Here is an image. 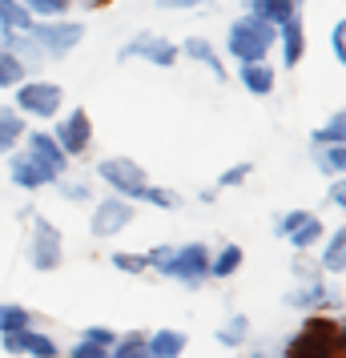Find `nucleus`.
I'll list each match as a JSON object with an SVG mask.
<instances>
[{
  "label": "nucleus",
  "instance_id": "nucleus-1",
  "mask_svg": "<svg viewBox=\"0 0 346 358\" xmlns=\"http://www.w3.org/2000/svg\"><path fill=\"white\" fill-rule=\"evenodd\" d=\"M270 52H274V29L270 24L254 20L250 13L230 20L222 57H230L233 65H254V61H270Z\"/></svg>",
  "mask_w": 346,
  "mask_h": 358
},
{
  "label": "nucleus",
  "instance_id": "nucleus-2",
  "mask_svg": "<svg viewBox=\"0 0 346 358\" xmlns=\"http://www.w3.org/2000/svg\"><path fill=\"white\" fill-rule=\"evenodd\" d=\"M13 109H17L24 121L33 117V121H41V125H49V121H57L61 117V109H65V89L57 81H49V77H24V81L13 89Z\"/></svg>",
  "mask_w": 346,
  "mask_h": 358
},
{
  "label": "nucleus",
  "instance_id": "nucleus-3",
  "mask_svg": "<svg viewBox=\"0 0 346 358\" xmlns=\"http://www.w3.org/2000/svg\"><path fill=\"white\" fill-rule=\"evenodd\" d=\"M24 33L41 45L45 61H61V57H69V52L85 41V20H69V17H61V20H33Z\"/></svg>",
  "mask_w": 346,
  "mask_h": 358
},
{
  "label": "nucleus",
  "instance_id": "nucleus-4",
  "mask_svg": "<svg viewBox=\"0 0 346 358\" xmlns=\"http://www.w3.org/2000/svg\"><path fill=\"white\" fill-rule=\"evenodd\" d=\"M97 181H105V189L125 201H141L149 185L145 165H137L133 157H101L97 162Z\"/></svg>",
  "mask_w": 346,
  "mask_h": 358
},
{
  "label": "nucleus",
  "instance_id": "nucleus-5",
  "mask_svg": "<svg viewBox=\"0 0 346 358\" xmlns=\"http://www.w3.org/2000/svg\"><path fill=\"white\" fill-rule=\"evenodd\" d=\"M29 222H33V234H29V266H33L36 274L61 270V262H65V234L52 226L49 217H41V213H33Z\"/></svg>",
  "mask_w": 346,
  "mask_h": 358
},
{
  "label": "nucleus",
  "instance_id": "nucleus-6",
  "mask_svg": "<svg viewBox=\"0 0 346 358\" xmlns=\"http://www.w3.org/2000/svg\"><path fill=\"white\" fill-rule=\"evenodd\" d=\"M161 278L182 282L185 290H201V282H210V245L206 242L173 245V258L161 266Z\"/></svg>",
  "mask_w": 346,
  "mask_h": 358
},
{
  "label": "nucleus",
  "instance_id": "nucleus-7",
  "mask_svg": "<svg viewBox=\"0 0 346 358\" xmlns=\"http://www.w3.org/2000/svg\"><path fill=\"white\" fill-rule=\"evenodd\" d=\"M117 61H121V65L145 61V65H153V69H173L178 61H182V52H178V45H173L169 36H161V33H137L117 49Z\"/></svg>",
  "mask_w": 346,
  "mask_h": 358
},
{
  "label": "nucleus",
  "instance_id": "nucleus-8",
  "mask_svg": "<svg viewBox=\"0 0 346 358\" xmlns=\"http://www.w3.org/2000/svg\"><path fill=\"white\" fill-rule=\"evenodd\" d=\"M137 217V201H125L117 194H105L101 201H93V213H89V234L97 242H109L117 234H125Z\"/></svg>",
  "mask_w": 346,
  "mask_h": 358
},
{
  "label": "nucleus",
  "instance_id": "nucleus-9",
  "mask_svg": "<svg viewBox=\"0 0 346 358\" xmlns=\"http://www.w3.org/2000/svg\"><path fill=\"white\" fill-rule=\"evenodd\" d=\"M49 133L57 137V145L65 149L69 162H73V157H85V153L93 149V117H89V109H81V105H73L65 117H57Z\"/></svg>",
  "mask_w": 346,
  "mask_h": 358
},
{
  "label": "nucleus",
  "instance_id": "nucleus-10",
  "mask_svg": "<svg viewBox=\"0 0 346 358\" xmlns=\"http://www.w3.org/2000/svg\"><path fill=\"white\" fill-rule=\"evenodd\" d=\"M20 145H24V153H29V157H33V162L45 169V173H49V181H57V178H65V173H69L65 149L57 145V137H52L45 125H41V129H24Z\"/></svg>",
  "mask_w": 346,
  "mask_h": 358
},
{
  "label": "nucleus",
  "instance_id": "nucleus-11",
  "mask_svg": "<svg viewBox=\"0 0 346 358\" xmlns=\"http://www.w3.org/2000/svg\"><path fill=\"white\" fill-rule=\"evenodd\" d=\"M0 346H4V355H13V358H61L65 355L61 342L52 338V334H45V330H36V326L0 334Z\"/></svg>",
  "mask_w": 346,
  "mask_h": 358
},
{
  "label": "nucleus",
  "instance_id": "nucleus-12",
  "mask_svg": "<svg viewBox=\"0 0 346 358\" xmlns=\"http://www.w3.org/2000/svg\"><path fill=\"white\" fill-rule=\"evenodd\" d=\"M178 52H182V61L201 65L214 81H226V57H222V49H217L214 41H206V36H185L182 45H178Z\"/></svg>",
  "mask_w": 346,
  "mask_h": 358
},
{
  "label": "nucleus",
  "instance_id": "nucleus-13",
  "mask_svg": "<svg viewBox=\"0 0 346 358\" xmlns=\"http://www.w3.org/2000/svg\"><path fill=\"white\" fill-rule=\"evenodd\" d=\"M274 49H278L282 69L302 65V57H306V29H302V17L286 20L282 29H274Z\"/></svg>",
  "mask_w": 346,
  "mask_h": 358
},
{
  "label": "nucleus",
  "instance_id": "nucleus-14",
  "mask_svg": "<svg viewBox=\"0 0 346 358\" xmlns=\"http://www.w3.org/2000/svg\"><path fill=\"white\" fill-rule=\"evenodd\" d=\"M282 306L286 310H302V314H314V310L330 306V286L322 278H310V282H298L294 290L282 294Z\"/></svg>",
  "mask_w": 346,
  "mask_h": 358
},
{
  "label": "nucleus",
  "instance_id": "nucleus-15",
  "mask_svg": "<svg viewBox=\"0 0 346 358\" xmlns=\"http://www.w3.org/2000/svg\"><path fill=\"white\" fill-rule=\"evenodd\" d=\"M8 181H13L17 189H24V194H36V189L52 185L49 173H45V169H41L24 149H13V153H8Z\"/></svg>",
  "mask_w": 346,
  "mask_h": 358
},
{
  "label": "nucleus",
  "instance_id": "nucleus-16",
  "mask_svg": "<svg viewBox=\"0 0 346 358\" xmlns=\"http://www.w3.org/2000/svg\"><path fill=\"white\" fill-rule=\"evenodd\" d=\"M238 85L250 97H270L278 89V73L270 61H254V65H238Z\"/></svg>",
  "mask_w": 346,
  "mask_h": 358
},
{
  "label": "nucleus",
  "instance_id": "nucleus-17",
  "mask_svg": "<svg viewBox=\"0 0 346 358\" xmlns=\"http://www.w3.org/2000/svg\"><path fill=\"white\" fill-rule=\"evenodd\" d=\"M318 270L330 278H343L346 274V229L338 226L330 238L318 242Z\"/></svg>",
  "mask_w": 346,
  "mask_h": 358
},
{
  "label": "nucleus",
  "instance_id": "nucleus-18",
  "mask_svg": "<svg viewBox=\"0 0 346 358\" xmlns=\"http://www.w3.org/2000/svg\"><path fill=\"white\" fill-rule=\"evenodd\" d=\"M145 346L153 358H182L189 350V334L178 330V326H161V330L145 334Z\"/></svg>",
  "mask_w": 346,
  "mask_h": 358
},
{
  "label": "nucleus",
  "instance_id": "nucleus-19",
  "mask_svg": "<svg viewBox=\"0 0 346 358\" xmlns=\"http://www.w3.org/2000/svg\"><path fill=\"white\" fill-rule=\"evenodd\" d=\"M246 13L254 20H262V24H270V29H282L286 20L302 17L294 8V0H246Z\"/></svg>",
  "mask_w": 346,
  "mask_h": 358
},
{
  "label": "nucleus",
  "instance_id": "nucleus-20",
  "mask_svg": "<svg viewBox=\"0 0 346 358\" xmlns=\"http://www.w3.org/2000/svg\"><path fill=\"white\" fill-rule=\"evenodd\" d=\"M242 262H246V250L242 245H217V250H210V278H217V282H226V278H233L238 270H242Z\"/></svg>",
  "mask_w": 346,
  "mask_h": 358
},
{
  "label": "nucleus",
  "instance_id": "nucleus-21",
  "mask_svg": "<svg viewBox=\"0 0 346 358\" xmlns=\"http://www.w3.org/2000/svg\"><path fill=\"white\" fill-rule=\"evenodd\" d=\"M310 165L326 181L346 173V145H310Z\"/></svg>",
  "mask_w": 346,
  "mask_h": 358
},
{
  "label": "nucleus",
  "instance_id": "nucleus-22",
  "mask_svg": "<svg viewBox=\"0 0 346 358\" xmlns=\"http://www.w3.org/2000/svg\"><path fill=\"white\" fill-rule=\"evenodd\" d=\"M29 129V121L13 109V105H0V157H8L20 145V137Z\"/></svg>",
  "mask_w": 346,
  "mask_h": 358
},
{
  "label": "nucleus",
  "instance_id": "nucleus-23",
  "mask_svg": "<svg viewBox=\"0 0 346 358\" xmlns=\"http://www.w3.org/2000/svg\"><path fill=\"white\" fill-rule=\"evenodd\" d=\"M322 238H326V226H322V222L310 213V217H306V222H302V226L286 238V242H290V250H294V254H310V250H318V242H322Z\"/></svg>",
  "mask_w": 346,
  "mask_h": 358
},
{
  "label": "nucleus",
  "instance_id": "nucleus-24",
  "mask_svg": "<svg viewBox=\"0 0 346 358\" xmlns=\"http://www.w3.org/2000/svg\"><path fill=\"white\" fill-rule=\"evenodd\" d=\"M214 338L222 342L226 350H242V346L250 342V318H246V314H230L226 322L217 326V334H214Z\"/></svg>",
  "mask_w": 346,
  "mask_h": 358
},
{
  "label": "nucleus",
  "instance_id": "nucleus-25",
  "mask_svg": "<svg viewBox=\"0 0 346 358\" xmlns=\"http://www.w3.org/2000/svg\"><path fill=\"white\" fill-rule=\"evenodd\" d=\"M310 145H346V113L334 109V113L310 133Z\"/></svg>",
  "mask_w": 346,
  "mask_h": 358
},
{
  "label": "nucleus",
  "instance_id": "nucleus-26",
  "mask_svg": "<svg viewBox=\"0 0 346 358\" xmlns=\"http://www.w3.org/2000/svg\"><path fill=\"white\" fill-rule=\"evenodd\" d=\"M109 358H153L145 346V330H129V334H117V342L109 346Z\"/></svg>",
  "mask_w": 346,
  "mask_h": 358
},
{
  "label": "nucleus",
  "instance_id": "nucleus-27",
  "mask_svg": "<svg viewBox=\"0 0 346 358\" xmlns=\"http://www.w3.org/2000/svg\"><path fill=\"white\" fill-rule=\"evenodd\" d=\"M52 189H57V194L65 197V201H73V206H85V201H93V181L89 178H57L52 181Z\"/></svg>",
  "mask_w": 346,
  "mask_h": 358
},
{
  "label": "nucleus",
  "instance_id": "nucleus-28",
  "mask_svg": "<svg viewBox=\"0 0 346 358\" xmlns=\"http://www.w3.org/2000/svg\"><path fill=\"white\" fill-rule=\"evenodd\" d=\"M33 326V310L20 306V302H0V334H13V330H29Z\"/></svg>",
  "mask_w": 346,
  "mask_h": 358
},
{
  "label": "nucleus",
  "instance_id": "nucleus-29",
  "mask_svg": "<svg viewBox=\"0 0 346 358\" xmlns=\"http://www.w3.org/2000/svg\"><path fill=\"white\" fill-rule=\"evenodd\" d=\"M24 4V13L33 20H61V17H69V0H20Z\"/></svg>",
  "mask_w": 346,
  "mask_h": 358
},
{
  "label": "nucleus",
  "instance_id": "nucleus-30",
  "mask_svg": "<svg viewBox=\"0 0 346 358\" xmlns=\"http://www.w3.org/2000/svg\"><path fill=\"white\" fill-rule=\"evenodd\" d=\"M29 24H33V17L24 13L20 0H0V29H8V33H24Z\"/></svg>",
  "mask_w": 346,
  "mask_h": 358
},
{
  "label": "nucleus",
  "instance_id": "nucleus-31",
  "mask_svg": "<svg viewBox=\"0 0 346 358\" xmlns=\"http://www.w3.org/2000/svg\"><path fill=\"white\" fill-rule=\"evenodd\" d=\"M24 77H29V69L20 65V61L13 57V52H4V49H0V93L17 89V85L24 81Z\"/></svg>",
  "mask_w": 346,
  "mask_h": 358
},
{
  "label": "nucleus",
  "instance_id": "nucleus-32",
  "mask_svg": "<svg viewBox=\"0 0 346 358\" xmlns=\"http://www.w3.org/2000/svg\"><path fill=\"white\" fill-rule=\"evenodd\" d=\"M250 178H254V165H250V162H238V165H230V169H222V173H217L214 189H217V194H226V189H238V185H246Z\"/></svg>",
  "mask_w": 346,
  "mask_h": 358
},
{
  "label": "nucleus",
  "instance_id": "nucleus-33",
  "mask_svg": "<svg viewBox=\"0 0 346 358\" xmlns=\"http://www.w3.org/2000/svg\"><path fill=\"white\" fill-rule=\"evenodd\" d=\"M141 201L153 206V210H178V206H182V197L173 194V189H165V185H157V181H149V185H145Z\"/></svg>",
  "mask_w": 346,
  "mask_h": 358
},
{
  "label": "nucleus",
  "instance_id": "nucleus-34",
  "mask_svg": "<svg viewBox=\"0 0 346 358\" xmlns=\"http://www.w3.org/2000/svg\"><path fill=\"white\" fill-rule=\"evenodd\" d=\"M109 266H113L117 274H145L149 266H145V254H129V250H113L109 254Z\"/></svg>",
  "mask_w": 346,
  "mask_h": 358
},
{
  "label": "nucleus",
  "instance_id": "nucleus-35",
  "mask_svg": "<svg viewBox=\"0 0 346 358\" xmlns=\"http://www.w3.org/2000/svg\"><path fill=\"white\" fill-rule=\"evenodd\" d=\"M306 217H310V210H282L278 217H274V238H282V242H286V238H290V234L306 222Z\"/></svg>",
  "mask_w": 346,
  "mask_h": 358
},
{
  "label": "nucleus",
  "instance_id": "nucleus-36",
  "mask_svg": "<svg viewBox=\"0 0 346 358\" xmlns=\"http://www.w3.org/2000/svg\"><path fill=\"white\" fill-rule=\"evenodd\" d=\"M61 358H109V346H97V342H89V338H77Z\"/></svg>",
  "mask_w": 346,
  "mask_h": 358
},
{
  "label": "nucleus",
  "instance_id": "nucleus-37",
  "mask_svg": "<svg viewBox=\"0 0 346 358\" xmlns=\"http://www.w3.org/2000/svg\"><path fill=\"white\" fill-rule=\"evenodd\" d=\"M330 52H334V61H338V65L346 61V24H343V20H334V24H330Z\"/></svg>",
  "mask_w": 346,
  "mask_h": 358
},
{
  "label": "nucleus",
  "instance_id": "nucleus-38",
  "mask_svg": "<svg viewBox=\"0 0 346 358\" xmlns=\"http://www.w3.org/2000/svg\"><path fill=\"white\" fill-rule=\"evenodd\" d=\"M169 258H173V245H169V242H161V245H153V250H145V266H149V270H157V274H161V266H165Z\"/></svg>",
  "mask_w": 346,
  "mask_h": 358
},
{
  "label": "nucleus",
  "instance_id": "nucleus-39",
  "mask_svg": "<svg viewBox=\"0 0 346 358\" xmlns=\"http://www.w3.org/2000/svg\"><path fill=\"white\" fill-rule=\"evenodd\" d=\"M81 338L97 342V346H113V342H117V330H109V326H85Z\"/></svg>",
  "mask_w": 346,
  "mask_h": 358
},
{
  "label": "nucleus",
  "instance_id": "nucleus-40",
  "mask_svg": "<svg viewBox=\"0 0 346 358\" xmlns=\"http://www.w3.org/2000/svg\"><path fill=\"white\" fill-rule=\"evenodd\" d=\"M294 278L310 282V278H322V270H318V262H306V254H294Z\"/></svg>",
  "mask_w": 346,
  "mask_h": 358
},
{
  "label": "nucleus",
  "instance_id": "nucleus-41",
  "mask_svg": "<svg viewBox=\"0 0 346 358\" xmlns=\"http://www.w3.org/2000/svg\"><path fill=\"white\" fill-rule=\"evenodd\" d=\"M326 201L334 206V210H346V185H343V178H334L326 185Z\"/></svg>",
  "mask_w": 346,
  "mask_h": 358
},
{
  "label": "nucleus",
  "instance_id": "nucleus-42",
  "mask_svg": "<svg viewBox=\"0 0 346 358\" xmlns=\"http://www.w3.org/2000/svg\"><path fill=\"white\" fill-rule=\"evenodd\" d=\"M206 0H157V8H169V13H189V8H201Z\"/></svg>",
  "mask_w": 346,
  "mask_h": 358
},
{
  "label": "nucleus",
  "instance_id": "nucleus-43",
  "mask_svg": "<svg viewBox=\"0 0 346 358\" xmlns=\"http://www.w3.org/2000/svg\"><path fill=\"white\" fill-rule=\"evenodd\" d=\"M198 201H201V206H214V201H217V189H214V185H210V189H201Z\"/></svg>",
  "mask_w": 346,
  "mask_h": 358
},
{
  "label": "nucleus",
  "instance_id": "nucleus-44",
  "mask_svg": "<svg viewBox=\"0 0 346 358\" xmlns=\"http://www.w3.org/2000/svg\"><path fill=\"white\" fill-rule=\"evenodd\" d=\"M302 4H306V0H294V8H298V13H302Z\"/></svg>",
  "mask_w": 346,
  "mask_h": 358
},
{
  "label": "nucleus",
  "instance_id": "nucleus-45",
  "mask_svg": "<svg viewBox=\"0 0 346 358\" xmlns=\"http://www.w3.org/2000/svg\"><path fill=\"white\" fill-rule=\"evenodd\" d=\"M242 4H246V0H242Z\"/></svg>",
  "mask_w": 346,
  "mask_h": 358
}]
</instances>
